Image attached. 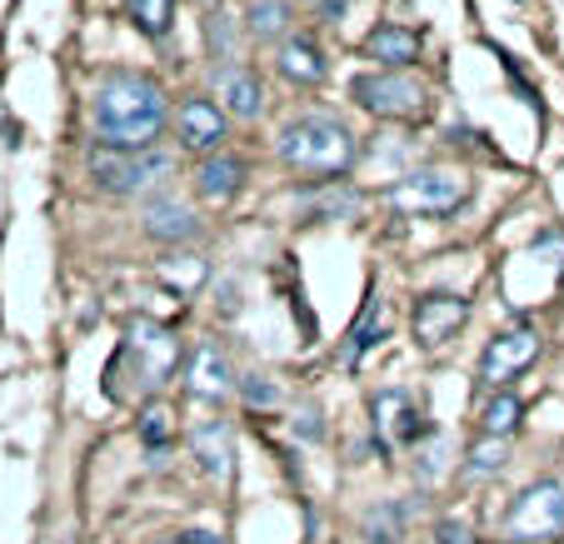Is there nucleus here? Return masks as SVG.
Instances as JSON below:
<instances>
[{
    "label": "nucleus",
    "mask_w": 564,
    "mask_h": 544,
    "mask_svg": "<svg viewBox=\"0 0 564 544\" xmlns=\"http://www.w3.org/2000/svg\"><path fill=\"white\" fill-rule=\"evenodd\" d=\"M305 215L310 220H350V215H360V191H340V185H330L325 195H310Z\"/></svg>",
    "instance_id": "19"
},
{
    "label": "nucleus",
    "mask_w": 564,
    "mask_h": 544,
    "mask_svg": "<svg viewBox=\"0 0 564 544\" xmlns=\"http://www.w3.org/2000/svg\"><path fill=\"white\" fill-rule=\"evenodd\" d=\"M355 100L384 120H415L425 116V86L405 70H370L355 80Z\"/></svg>",
    "instance_id": "6"
},
{
    "label": "nucleus",
    "mask_w": 564,
    "mask_h": 544,
    "mask_svg": "<svg viewBox=\"0 0 564 544\" xmlns=\"http://www.w3.org/2000/svg\"><path fill=\"white\" fill-rule=\"evenodd\" d=\"M215 86H220L225 110H230V116H240V120H256V116H260V106H265V90H260V75L240 70V65H230V70H220V75H215Z\"/></svg>",
    "instance_id": "12"
},
{
    "label": "nucleus",
    "mask_w": 564,
    "mask_h": 544,
    "mask_svg": "<svg viewBox=\"0 0 564 544\" xmlns=\"http://www.w3.org/2000/svg\"><path fill=\"white\" fill-rule=\"evenodd\" d=\"M465 320H469V300H459V295L415 300V340L420 345H445Z\"/></svg>",
    "instance_id": "10"
},
{
    "label": "nucleus",
    "mask_w": 564,
    "mask_h": 544,
    "mask_svg": "<svg viewBox=\"0 0 564 544\" xmlns=\"http://www.w3.org/2000/svg\"><path fill=\"white\" fill-rule=\"evenodd\" d=\"M280 70H285L290 80H300V86H319V80H325V61H319V51L310 41L280 45Z\"/></svg>",
    "instance_id": "18"
},
{
    "label": "nucleus",
    "mask_w": 564,
    "mask_h": 544,
    "mask_svg": "<svg viewBox=\"0 0 564 544\" xmlns=\"http://www.w3.org/2000/svg\"><path fill=\"white\" fill-rule=\"evenodd\" d=\"M171 171H175V155H165V150H110L106 145L90 155V175H96L110 195H135V191H145V185L165 181Z\"/></svg>",
    "instance_id": "4"
},
{
    "label": "nucleus",
    "mask_w": 564,
    "mask_h": 544,
    "mask_svg": "<svg viewBox=\"0 0 564 544\" xmlns=\"http://www.w3.org/2000/svg\"><path fill=\"white\" fill-rule=\"evenodd\" d=\"M394 534H400V510H384V514H370V544H394Z\"/></svg>",
    "instance_id": "26"
},
{
    "label": "nucleus",
    "mask_w": 564,
    "mask_h": 544,
    "mask_svg": "<svg viewBox=\"0 0 564 544\" xmlns=\"http://www.w3.org/2000/svg\"><path fill=\"white\" fill-rule=\"evenodd\" d=\"M181 140L191 150H215L225 140V116L210 100H185L181 106Z\"/></svg>",
    "instance_id": "14"
},
{
    "label": "nucleus",
    "mask_w": 564,
    "mask_h": 544,
    "mask_svg": "<svg viewBox=\"0 0 564 544\" xmlns=\"http://www.w3.org/2000/svg\"><path fill=\"white\" fill-rule=\"evenodd\" d=\"M365 55L384 65H410L420 55V35L405 31V25H375L370 41H365Z\"/></svg>",
    "instance_id": "17"
},
{
    "label": "nucleus",
    "mask_w": 564,
    "mask_h": 544,
    "mask_svg": "<svg viewBox=\"0 0 564 544\" xmlns=\"http://www.w3.org/2000/svg\"><path fill=\"white\" fill-rule=\"evenodd\" d=\"M195 230H200V220H195L181 200H150L145 205V236H155V240H195Z\"/></svg>",
    "instance_id": "16"
},
{
    "label": "nucleus",
    "mask_w": 564,
    "mask_h": 544,
    "mask_svg": "<svg viewBox=\"0 0 564 544\" xmlns=\"http://www.w3.org/2000/svg\"><path fill=\"white\" fill-rule=\"evenodd\" d=\"M384 330V300L380 295H370V305H365V315L355 320V330H350V345H345V365H355L365 350L375 345V335Z\"/></svg>",
    "instance_id": "21"
},
{
    "label": "nucleus",
    "mask_w": 564,
    "mask_h": 544,
    "mask_svg": "<svg viewBox=\"0 0 564 544\" xmlns=\"http://www.w3.org/2000/svg\"><path fill=\"white\" fill-rule=\"evenodd\" d=\"M185 380H191V395H200V400H225V395L235 390V380H230V360H225L220 345H210V340L195 345Z\"/></svg>",
    "instance_id": "11"
},
{
    "label": "nucleus",
    "mask_w": 564,
    "mask_h": 544,
    "mask_svg": "<svg viewBox=\"0 0 564 544\" xmlns=\"http://www.w3.org/2000/svg\"><path fill=\"white\" fill-rule=\"evenodd\" d=\"M420 435H425V420H420L415 400H410L405 390H384V395L375 400V439H380V449L415 445Z\"/></svg>",
    "instance_id": "9"
},
{
    "label": "nucleus",
    "mask_w": 564,
    "mask_h": 544,
    "mask_svg": "<svg viewBox=\"0 0 564 544\" xmlns=\"http://www.w3.org/2000/svg\"><path fill=\"white\" fill-rule=\"evenodd\" d=\"M505 459H510V445H505V439H495V435H485L475 449H469L465 475H469V480H490V475L505 470Z\"/></svg>",
    "instance_id": "22"
},
{
    "label": "nucleus",
    "mask_w": 564,
    "mask_h": 544,
    "mask_svg": "<svg viewBox=\"0 0 564 544\" xmlns=\"http://www.w3.org/2000/svg\"><path fill=\"white\" fill-rule=\"evenodd\" d=\"M171 544H225L220 534H205V530H191V534H181V540H171Z\"/></svg>",
    "instance_id": "29"
},
{
    "label": "nucleus",
    "mask_w": 564,
    "mask_h": 544,
    "mask_svg": "<svg viewBox=\"0 0 564 544\" xmlns=\"http://www.w3.org/2000/svg\"><path fill=\"white\" fill-rule=\"evenodd\" d=\"M240 390H246V400L250 405H280V384L270 380V374H246V384H240Z\"/></svg>",
    "instance_id": "25"
},
{
    "label": "nucleus",
    "mask_w": 564,
    "mask_h": 544,
    "mask_svg": "<svg viewBox=\"0 0 564 544\" xmlns=\"http://www.w3.org/2000/svg\"><path fill=\"white\" fill-rule=\"evenodd\" d=\"M520 415H524V405H520V395H495L490 405H485V415H479V425H485V435H495V439H505L514 425H520Z\"/></svg>",
    "instance_id": "23"
},
{
    "label": "nucleus",
    "mask_w": 564,
    "mask_h": 544,
    "mask_svg": "<svg viewBox=\"0 0 564 544\" xmlns=\"http://www.w3.org/2000/svg\"><path fill=\"white\" fill-rule=\"evenodd\" d=\"M435 540L440 544H475V534H469V524H459V520H445L435 530Z\"/></svg>",
    "instance_id": "28"
},
{
    "label": "nucleus",
    "mask_w": 564,
    "mask_h": 544,
    "mask_svg": "<svg viewBox=\"0 0 564 544\" xmlns=\"http://www.w3.org/2000/svg\"><path fill=\"white\" fill-rule=\"evenodd\" d=\"M191 445H195V455H200V465L210 475H230V465H235V439H230V425L225 420H205V425H195V435H191Z\"/></svg>",
    "instance_id": "15"
},
{
    "label": "nucleus",
    "mask_w": 564,
    "mask_h": 544,
    "mask_svg": "<svg viewBox=\"0 0 564 544\" xmlns=\"http://www.w3.org/2000/svg\"><path fill=\"white\" fill-rule=\"evenodd\" d=\"M130 21L140 25V35H165L175 21V0H130Z\"/></svg>",
    "instance_id": "24"
},
{
    "label": "nucleus",
    "mask_w": 564,
    "mask_h": 544,
    "mask_svg": "<svg viewBox=\"0 0 564 544\" xmlns=\"http://www.w3.org/2000/svg\"><path fill=\"white\" fill-rule=\"evenodd\" d=\"M250 35H260V41H275V35L290 31V6L285 0H250Z\"/></svg>",
    "instance_id": "20"
},
{
    "label": "nucleus",
    "mask_w": 564,
    "mask_h": 544,
    "mask_svg": "<svg viewBox=\"0 0 564 544\" xmlns=\"http://www.w3.org/2000/svg\"><path fill=\"white\" fill-rule=\"evenodd\" d=\"M280 161L300 175H345L355 165V135L325 116L290 120L280 130Z\"/></svg>",
    "instance_id": "2"
},
{
    "label": "nucleus",
    "mask_w": 564,
    "mask_h": 544,
    "mask_svg": "<svg viewBox=\"0 0 564 544\" xmlns=\"http://www.w3.org/2000/svg\"><path fill=\"white\" fill-rule=\"evenodd\" d=\"M564 530V485L560 480H534L520 490V500L505 514V534L510 544H544Z\"/></svg>",
    "instance_id": "3"
},
{
    "label": "nucleus",
    "mask_w": 564,
    "mask_h": 544,
    "mask_svg": "<svg viewBox=\"0 0 564 544\" xmlns=\"http://www.w3.org/2000/svg\"><path fill=\"white\" fill-rule=\"evenodd\" d=\"M126 355L135 360L140 384H145V390H155V384H165L175 374V365H181V340H175L165 325H155V320H135V325H130Z\"/></svg>",
    "instance_id": "7"
},
{
    "label": "nucleus",
    "mask_w": 564,
    "mask_h": 544,
    "mask_svg": "<svg viewBox=\"0 0 564 544\" xmlns=\"http://www.w3.org/2000/svg\"><path fill=\"white\" fill-rule=\"evenodd\" d=\"M90 110H96V130L110 150H155V135L165 130V90L150 75H106Z\"/></svg>",
    "instance_id": "1"
},
{
    "label": "nucleus",
    "mask_w": 564,
    "mask_h": 544,
    "mask_svg": "<svg viewBox=\"0 0 564 544\" xmlns=\"http://www.w3.org/2000/svg\"><path fill=\"white\" fill-rule=\"evenodd\" d=\"M465 195H469V185H465V175H455V171H415V175H405L400 185H390V210H400V215H449V210H459L465 205Z\"/></svg>",
    "instance_id": "5"
},
{
    "label": "nucleus",
    "mask_w": 564,
    "mask_h": 544,
    "mask_svg": "<svg viewBox=\"0 0 564 544\" xmlns=\"http://www.w3.org/2000/svg\"><path fill=\"white\" fill-rule=\"evenodd\" d=\"M534 360H540V335L534 330H505L485 345V355H479V380L485 384L520 380Z\"/></svg>",
    "instance_id": "8"
},
{
    "label": "nucleus",
    "mask_w": 564,
    "mask_h": 544,
    "mask_svg": "<svg viewBox=\"0 0 564 544\" xmlns=\"http://www.w3.org/2000/svg\"><path fill=\"white\" fill-rule=\"evenodd\" d=\"M240 181H246V165L235 161V155H210V161L195 171V191H200V200H210V205L235 200Z\"/></svg>",
    "instance_id": "13"
},
{
    "label": "nucleus",
    "mask_w": 564,
    "mask_h": 544,
    "mask_svg": "<svg viewBox=\"0 0 564 544\" xmlns=\"http://www.w3.org/2000/svg\"><path fill=\"white\" fill-rule=\"evenodd\" d=\"M145 439L150 445H165L171 439V410H145Z\"/></svg>",
    "instance_id": "27"
}]
</instances>
